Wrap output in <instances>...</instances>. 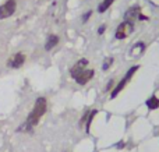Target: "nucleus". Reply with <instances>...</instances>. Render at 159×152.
I'll list each match as a JSON object with an SVG mask.
<instances>
[{"instance_id":"5","label":"nucleus","mask_w":159,"mask_h":152,"mask_svg":"<svg viewBox=\"0 0 159 152\" xmlns=\"http://www.w3.org/2000/svg\"><path fill=\"white\" fill-rule=\"evenodd\" d=\"M92 77H93V71H92V70H82V71H80L74 78H75V81H77L78 84L84 85V84H87Z\"/></svg>"},{"instance_id":"4","label":"nucleus","mask_w":159,"mask_h":152,"mask_svg":"<svg viewBox=\"0 0 159 152\" xmlns=\"http://www.w3.org/2000/svg\"><path fill=\"white\" fill-rule=\"evenodd\" d=\"M137 69H138L137 66H134V67H131V69H130V71L127 73L126 75H124V78H123V80L120 81V83L117 84V87H116V88L113 89V92H112V98H116V96H117V94H119V92L121 91V89L124 88V87H126V84H127V83H129V81H130V78L133 77V74H134V73L137 71Z\"/></svg>"},{"instance_id":"6","label":"nucleus","mask_w":159,"mask_h":152,"mask_svg":"<svg viewBox=\"0 0 159 152\" xmlns=\"http://www.w3.org/2000/svg\"><path fill=\"white\" fill-rule=\"evenodd\" d=\"M140 13H141V7H140V6H133V7H130L129 10L126 11L124 17H126L127 21H131L133 18H137Z\"/></svg>"},{"instance_id":"8","label":"nucleus","mask_w":159,"mask_h":152,"mask_svg":"<svg viewBox=\"0 0 159 152\" xmlns=\"http://www.w3.org/2000/svg\"><path fill=\"white\" fill-rule=\"evenodd\" d=\"M87 64H88V60H87V59H81V60H80L78 63L75 64V66L71 69V75H73V77H75V75H77L80 71H82V70H85L84 67L87 66Z\"/></svg>"},{"instance_id":"11","label":"nucleus","mask_w":159,"mask_h":152,"mask_svg":"<svg viewBox=\"0 0 159 152\" xmlns=\"http://www.w3.org/2000/svg\"><path fill=\"white\" fill-rule=\"evenodd\" d=\"M147 106H148L149 109H158L159 108V99L157 96L149 98V99L147 101Z\"/></svg>"},{"instance_id":"9","label":"nucleus","mask_w":159,"mask_h":152,"mask_svg":"<svg viewBox=\"0 0 159 152\" xmlns=\"http://www.w3.org/2000/svg\"><path fill=\"white\" fill-rule=\"evenodd\" d=\"M57 43H59V38H57V36H56V35H50L49 38H48L46 45H45V49L50 50V49H53V47H55Z\"/></svg>"},{"instance_id":"10","label":"nucleus","mask_w":159,"mask_h":152,"mask_svg":"<svg viewBox=\"0 0 159 152\" xmlns=\"http://www.w3.org/2000/svg\"><path fill=\"white\" fill-rule=\"evenodd\" d=\"M113 2H115V0H103V2H102L101 4H99L98 11H99V13H105V11H106L107 8H109L110 6L113 4Z\"/></svg>"},{"instance_id":"1","label":"nucleus","mask_w":159,"mask_h":152,"mask_svg":"<svg viewBox=\"0 0 159 152\" xmlns=\"http://www.w3.org/2000/svg\"><path fill=\"white\" fill-rule=\"evenodd\" d=\"M46 112V99L45 98H39L36 101L35 106H34V110L31 112V114L28 116V120H27V126L28 127H32V126H36L42 116L45 114Z\"/></svg>"},{"instance_id":"3","label":"nucleus","mask_w":159,"mask_h":152,"mask_svg":"<svg viewBox=\"0 0 159 152\" xmlns=\"http://www.w3.org/2000/svg\"><path fill=\"white\" fill-rule=\"evenodd\" d=\"M16 6H17L16 0H8L3 6H0V20H4L7 17H10L16 11Z\"/></svg>"},{"instance_id":"14","label":"nucleus","mask_w":159,"mask_h":152,"mask_svg":"<svg viewBox=\"0 0 159 152\" xmlns=\"http://www.w3.org/2000/svg\"><path fill=\"white\" fill-rule=\"evenodd\" d=\"M105 29H106V25H101V27H99V29H98V34H99V35H102V34L105 32Z\"/></svg>"},{"instance_id":"13","label":"nucleus","mask_w":159,"mask_h":152,"mask_svg":"<svg viewBox=\"0 0 159 152\" xmlns=\"http://www.w3.org/2000/svg\"><path fill=\"white\" fill-rule=\"evenodd\" d=\"M112 61H113V59H107V60L105 61V64H103V70H107V69H109V66L112 64Z\"/></svg>"},{"instance_id":"7","label":"nucleus","mask_w":159,"mask_h":152,"mask_svg":"<svg viewBox=\"0 0 159 152\" xmlns=\"http://www.w3.org/2000/svg\"><path fill=\"white\" fill-rule=\"evenodd\" d=\"M24 60H25V56L22 55V53H17V55L13 57V60L8 61V66L13 67V69H18V67L22 66Z\"/></svg>"},{"instance_id":"2","label":"nucleus","mask_w":159,"mask_h":152,"mask_svg":"<svg viewBox=\"0 0 159 152\" xmlns=\"http://www.w3.org/2000/svg\"><path fill=\"white\" fill-rule=\"evenodd\" d=\"M134 29V25H133V21H123L116 29V39H124L130 35Z\"/></svg>"},{"instance_id":"12","label":"nucleus","mask_w":159,"mask_h":152,"mask_svg":"<svg viewBox=\"0 0 159 152\" xmlns=\"http://www.w3.org/2000/svg\"><path fill=\"white\" fill-rule=\"evenodd\" d=\"M91 14H92V11H88V13H87V14H84V16H82V22H87V21H88V20H89Z\"/></svg>"},{"instance_id":"15","label":"nucleus","mask_w":159,"mask_h":152,"mask_svg":"<svg viewBox=\"0 0 159 152\" xmlns=\"http://www.w3.org/2000/svg\"><path fill=\"white\" fill-rule=\"evenodd\" d=\"M137 18L138 20H143V21H147V20H148V17H147V16H144V14H138V17H137Z\"/></svg>"}]
</instances>
